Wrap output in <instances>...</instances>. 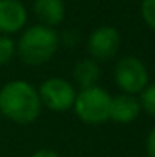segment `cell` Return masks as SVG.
Returning a JSON list of instances; mask_svg holds the SVG:
<instances>
[{
  "instance_id": "cell-1",
  "label": "cell",
  "mask_w": 155,
  "mask_h": 157,
  "mask_svg": "<svg viewBox=\"0 0 155 157\" xmlns=\"http://www.w3.org/2000/svg\"><path fill=\"white\" fill-rule=\"evenodd\" d=\"M39 89L27 80H10L0 89V112L13 124H34L42 114Z\"/></svg>"
},
{
  "instance_id": "cell-2",
  "label": "cell",
  "mask_w": 155,
  "mask_h": 157,
  "mask_svg": "<svg viewBox=\"0 0 155 157\" xmlns=\"http://www.w3.org/2000/svg\"><path fill=\"white\" fill-rule=\"evenodd\" d=\"M15 44L17 54L22 62L30 67H40L57 54L60 37L54 27L37 24L25 29Z\"/></svg>"
},
{
  "instance_id": "cell-3",
  "label": "cell",
  "mask_w": 155,
  "mask_h": 157,
  "mask_svg": "<svg viewBox=\"0 0 155 157\" xmlns=\"http://www.w3.org/2000/svg\"><path fill=\"white\" fill-rule=\"evenodd\" d=\"M110 102H112V95L105 89L94 85V87L80 89V92H77L72 109L82 122L97 125L109 121Z\"/></svg>"
},
{
  "instance_id": "cell-4",
  "label": "cell",
  "mask_w": 155,
  "mask_h": 157,
  "mask_svg": "<svg viewBox=\"0 0 155 157\" xmlns=\"http://www.w3.org/2000/svg\"><path fill=\"white\" fill-rule=\"evenodd\" d=\"M42 105L52 112H65L73 107L77 90L72 82L64 77H50L39 87Z\"/></svg>"
},
{
  "instance_id": "cell-5",
  "label": "cell",
  "mask_w": 155,
  "mask_h": 157,
  "mask_svg": "<svg viewBox=\"0 0 155 157\" xmlns=\"http://www.w3.org/2000/svg\"><path fill=\"white\" fill-rule=\"evenodd\" d=\"M113 77L124 94H140L149 84V72L145 63L140 59L130 55L117 62L113 69Z\"/></svg>"
},
{
  "instance_id": "cell-6",
  "label": "cell",
  "mask_w": 155,
  "mask_h": 157,
  "mask_svg": "<svg viewBox=\"0 0 155 157\" xmlns=\"http://www.w3.org/2000/svg\"><path fill=\"white\" fill-rule=\"evenodd\" d=\"M88 54L94 60H109L120 48V33L110 25H102L90 33L87 40Z\"/></svg>"
},
{
  "instance_id": "cell-7",
  "label": "cell",
  "mask_w": 155,
  "mask_h": 157,
  "mask_svg": "<svg viewBox=\"0 0 155 157\" xmlns=\"http://www.w3.org/2000/svg\"><path fill=\"white\" fill-rule=\"evenodd\" d=\"M28 12L20 0H0V33L13 35L25 29Z\"/></svg>"
},
{
  "instance_id": "cell-8",
  "label": "cell",
  "mask_w": 155,
  "mask_h": 157,
  "mask_svg": "<svg viewBox=\"0 0 155 157\" xmlns=\"http://www.w3.org/2000/svg\"><path fill=\"white\" fill-rule=\"evenodd\" d=\"M142 105L140 100L132 94H120L112 97L109 119L119 124H130L138 117Z\"/></svg>"
},
{
  "instance_id": "cell-9",
  "label": "cell",
  "mask_w": 155,
  "mask_h": 157,
  "mask_svg": "<svg viewBox=\"0 0 155 157\" xmlns=\"http://www.w3.org/2000/svg\"><path fill=\"white\" fill-rule=\"evenodd\" d=\"M34 12L39 17L40 24L55 27L65 18V3L64 0H35Z\"/></svg>"
},
{
  "instance_id": "cell-10",
  "label": "cell",
  "mask_w": 155,
  "mask_h": 157,
  "mask_svg": "<svg viewBox=\"0 0 155 157\" xmlns=\"http://www.w3.org/2000/svg\"><path fill=\"white\" fill-rule=\"evenodd\" d=\"M98 77H100V69L94 59H83V60L77 62L75 69H73V78L80 85V89L97 85Z\"/></svg>"
},
{
  "instance_id": "cell-11",
  "label": "cell",
  "mask_w": 155,
  "mask_h": 157,
  "mask_svg": "<svg viewBox=\"0 0 155 157\" xmlns=\"http://www.w3.org/2000/svg\"><path fill=\"white\" fill-rule=\"evenodd\" d=\"M17 54V44L10 35H2L0 33V67H5L7 63L12 62V59Z\"/></svg>"
},
{
  "instance_id": "cell-12",
  "label": "cell",
  "mask_w": 155,
  "mask_h": 157,
  "mask_svg": "<svg viewBox=\"0 0 155 157\" xmlns=\"http://www.w3.org/2000/svg\"><path fill=\"white\" fill-rule=\"evenodd\" d=\"M140 105L149 115L155 117V84H150L140 92Z\"/></svg>"
},
{
  "instance_id": "cell-13",
  "label": "cell",
  "mask_w": 155,
  "mask_h": 157,
  "mask_svg": "<svg viewBox=\"0 0 155 157\" xmlns=\"http://www.w3.org/2000/svg\"><path fill=\"white\" fill-rule=\"evenodd\" d=\"M140 12H142L143 22L155 30V0H143Z\"/></svg>"
},
{
  "instance_id": "cell-14",
  "label": "cell",
  "mask_w": 155,
  "mask_h": 157,
  "mask_svg": "<svg viewBox=\"0 0 155 157\" xmlns=\"http://www.w3.org/2000/svg\"><path fill=\"white\" fill-rule=\"evenodd\" d=\"M147 155L155 157V127L150 130L149 137H147Z\"/></svg>"
},
{
  "instance_id": "cell-15",
  "label": "cell",
  "mask_w": 155,
  "mask_h": 157,
  "mask_svg": "<svg viewBox=\"0 0 155 157\" xmlns=\"http://www.w3.org/2000/svg\"><path fill=\"white\" fill-rule=\"evenodd\" d=\"M30 157H62V155L57 154L55 151H50V149H40V151L34 152Z\"/></svg>"
}]
</instances>
